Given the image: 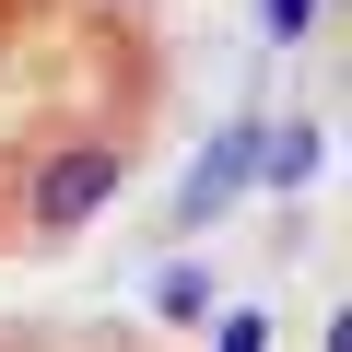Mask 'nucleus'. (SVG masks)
Instances as JSON below:
<instances>
[{"label":"nucleus","instance_id":"obj_1","mask_svg":"<svg viewBox=\"0 0 352 352\" xmlns=\"http://www.w3.org/2000/svg\"><path fill=\"white\" fill-rule=\"evenodd\" d=\"M129 164H141V129H59L12 188V247H71L82 223H106Z\"/></svg>","mask_w":352,"mask_h":352},{"label":"nucleus","instance_id":"obj_2","mask_svg":"<svg viewBox=\"0 0 352 352\" xmlns=\"http://www.w3.org/2000/svg\"><path fill=\"white\" fill-rule=\"evenodd\" d=\"M153 317H164V329H200V317H212V270H164V282H153Z\"/></svg>","mask_w":352,"mask_h":352},{"label":"nucleus","instance_id":"obj_3","mask_svg":"<svg viewBox=\"0 0 352 352\" xmlns=\"http://www.w3.org/2000/svg\"><path fill=\"white\" fill-rule=\"evenodd\" d=\"M223 352H270V317L247 305V317H223Z\"/></svg>","mask_w":352,"mask_h":352},{"label":"nucleus","instance_id":"obj_4","mask_svg":"<svg viewBox=\"0 0 352 352\" xmlns=\"http://www.w3.org/2000/svg\"><path fill=\"white\" fill-rule=\"evenodd\" d=\"M305 12H317V0H270V36H305Z\"/></svg>","mask_w":352,"mask_h":352}]
</instances>
